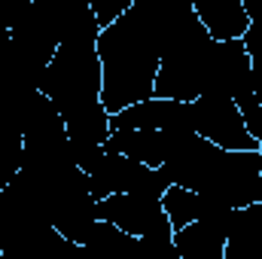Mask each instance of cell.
I'll return each mask as SVG.
<instances>
[{"label":"cell","mask_w":262,"mask_h":259,"mask_svg":"<svg viewBox=\"0 0 262 259\" xmlns=\"http://www.w3.org/2000/svg\"><path fill=\"white\" fill-rule=\"evenodd\" d=\"M98 58H101V104L107 113H119L122 107L152 98L156 73H159V43L156 34L137 3L101 28L98 34Z\"/></svg>","instance_id":"1"},{"label":"cell","mask_w":262,"mask_h":259,"mask_svg":"<svg viewBox=\"0 0 262 259\" xmlns=\"http://www.w3.org/2000/svg\"><path fill=\"white\" fill-rule=\"evenodd\" d=\"M210 31L192 15L186 28H180L162 49H159V73L152 95L156 98H177V101H195L204 85V67L213 49Z\"/></svg>","instance_id":"2"},{"label":"cell","mask_w":262,"mask_h":259,"mask_svg":"<svg viewBox=\"0 0 262 259\" xmlns=\"http://www.w3.org/2000/svg\"><path fill=\"white\" fill-rule=\"evenodd\" d=\"M101 58H98V40H70L58 43L52 61L43 73V95L61 110H79L85 104L101 101Z\"/></svg>","instance_id":"3"},{"label":"cell","mask_w":262,"mask_h":259,"mask_svg":"<svg viewBox=\"0 0 262 259\" xmlns=\"http://www.w3.org/2000/svg\"><path fill=\"white\" fill-rule=\"evenodd\" d=\"M101 220L116 223L128 235L140 238L146 259L177 253L174 250V226L162 207V198H146L137 192H113L107 198H98L95 204Z\"/></svg>","instance_id":"4"},{"label":"cell","mask_w":262,"mask_h":259,"mask_svg":"<svg viewBox=\"0 0 262 259\" xmlns=\"http://www.w3.org/2000/svg\"><path fill=\"white\" fill-rule=\"evenodd\" d=\"M195 192L226 201L229 207H244L262 201V159L259 149H223L216 146Z\"/></svg>","instance_id":"5"},{"label":"cell","mask_w":262,"mask_h":259,"mask_svg":"<svg viewBox=\"0 0 262 259\" xmlns=\"http://www.w3.org/2000/svg\"><path fill=\"white\" fill-rule=\"evenodd\" d=\"M46 192V204H49V220L52 226L70 238L73 244L82 247L92 223L98 220V210H95V195L89 189V174L76 165L64 174L52 177V180H37Z\"/></svg>","instance_id":"6"},{"label":"cell","mask_w":262,"mask_h":259,"mask_svg":"<svg viewBox=\"0 0 262 259\" xmlns=\"http://www.w3.org/2000/svg\"><path fill=\"white\" fill-rule=\"evenodd\" d=\"M195 131L223 149H259L262 143L247 131L238 104L226 95H198L192 101Z\"/></svg>","instance_id":"7"},{"label":"cell","mask_w":262,"mask_h":259,"mask_svg":"<svg viewBox=\"0 0 262 259\" xmlns=\"http://www.w3.org/2000/svg\"><path fill=\"white\" fill-rule=\"evenodd\" d=\"M113 128H165V131H195L192 101L177 98H143L137 104L122 107L110 116Z\"/></svg>","instance_id":"8"},{"label":"cell","mask_w":262,"mask_h":259,"mask_svg":"<svg viewBox=\"0 0 262 259\" xmlns=\"http://www.w3.org/2000/svg\"><path fill=\"white\" fill-rule=\"evenodd\" d=\"M15 46L46 73V64L52 61L58 43H61V34H58V21L49 9L46 0H31L28 9L18 15V21L9 28Z\"/></svg>","instance_id":"9"},{"label":"cell","mask_w":262,"mask_h":259,"mask_svg":"<svg viewBox=\"0 0 262 259\" xmlns=\"http://www.w3.org/2000/svg\"><path fill=\"white\" fill-rule=\"evenodd\" d=\"M250 79V55L241 37L235 40H216L210 49V58L204 67V85L201 95H226L232 98L238 85Z\"/></svg>","instance_id":"10"},{"label":"cell","mask_w":262,"mask_h":259,"mask_svg":"<svg viewBox=\"0 0 262 259\" xmlns=\"http://www.w3.org/2000/svg\"><path fill=\"white\" fill-rule=\"evenodd\" d=\"M174 134L177 131H165V128H113L104 146L110 153H122L134 162L159 168L168 159L171 146H174Z\"/></svg>","instance_id":"11"},{"label":"cell","mask_w":262,"mask_h":259,"mask_svg":"<svg viewBox=\"0 0 262 259\" xmlns=\"http://www.w3.org/2000/svg\"><path fill=\"white\" fill-rule=\"evenodd\" d=\"M226 259H262V201L232 210L226 229Z\"/></svg>","instance_id":"12"},{"label":"cell","mask_w":262,"mask_h":259,"mask_svg":"<svg viewBox=\"0 0 262 259\" xmlns=\"http://www.w3.org/2000/svg\"><path fill=\"white\" fill-rule=\"evenodd\" d=\"M174 250L180 259H226V226L192 220L174 232Z\"/></svg>","instance_id":"13"},{"label":"cell","mask_w":262,"mask_h":259,"mask_svg":"<svg viewBox=\"0 0 262 259\" xmlns=\"http://www.w3.org/2000/svg\"><path fill=\"white\" fill-rule=\"evenodd\" d=\"M192 9L213 40L244 37V31L250 25L244 0H192Z\"/></svg>","instance_id":"14"},{"label":"cell","mask_w":262,"mask_h":259,"mask_svg":"<svg viewBox=\"0 0 262 259\" xmlns=\"http://www.w3.org/2000/svg\"><path fill=\"white\" fill-rule=\"evenodd\" d=\"M82 250H89V253H98V256H140L146 259V250H143V244H140V238H134L128 235L125 229H119L116 223H110V220H95L92 223V229H89V235H85V241H82Z\"/></svg>","instance_id":"15"},{"label":"cell","mask_w":262,"mask_h":259,"mask_svg":"<svg viewBox=\"0 0 262 259\" xmlns=\"http://www.w3.org/2000/svg\"><path fill=\"white\" fill-rule=\"evenodd\" d=\"M55 21H58V34L61 43L70 40H98L101 25L89 6V0H46Z\"/></svg>","instance_id":"16"},{"label":"cell","mask_w":262,"mask_h":259,"mask_svg":"<svg viewBox=\"0 0 262 259\" xmlns=\"http://www.w3.org/2000/svg\"><path fill=\"white\" fill-rule=\"evenodd\" d=\"M64 128L70 140H82V143H107L110 137V113L101 101L95 104H85L79 110H70L64 113Z\"/></svg>","instance_id":"17"},{"label":"cell","mask_w":262,"mask_h":259,"mask_svg":"<svg viewBox=\"0 0 262 259\" xmlns=\"http://www.w3.org/2000/svg\"><path fill=\"white\" fill-rule=\"evenodd\" d=\"M162 207H165V213H168V220H171V226H174V232H177V229H183L186 223L198 220L201 192L171 183V186L165 189V195H162Z\"/></svg>","instance_id":"18"},{"label":"cell","mask_w":262,"mask_h":259,"mask_svg":"<svg viewBox=\"0 0 262 259\" xmlns=\"http://www.w3.org/2000/svg\"><path fill=\"white\" fill-rule=\"evenodd\" d=\"M21 156H25V134L0 128V189L21 171Z\"/></svg>","instance_id":"19"},{"label":"cell","mask_w":262,"mask_h":259,"mask_svg":"<svg viewBox=\"0 0 262 259\" xmlns=\"http://www.w3.org/2000/svg\"><path fill=\"white\" fill-rule=\"evenodd\" d=\"M232 101L238 104V110H241V116H244L247 131H250V134L262 143V95L253 89V76H250L244 85H238V89H235Z\"/></svg>","instance_id":"20"},{"label":"cell","mask_w":262,"mask_h":259,"mask_svg":"<svg viewBox=\"0 0 262 259\" xmlns=\"http://www.w3.org/2000/svg\"><path fill=\"white\" fill-rule=\"evenodd\" d=\"M131 3L134 0H89V6H92V12H95V18H98L101 28H107L110 21H116Z\"/></svg>","instance_id":"21"},{"label":"cell","mask_w":262,"mask_h":259,"mask_svg":"<svg viewBox=\"0 0 262 259\" xmlns=\"http://www.w3.org/2000/svg\"><path fill=\"white\" fill-rule=\"evenodd\" d=\"M259 159H262V146H259Z\"/></svg>","instance_id":"22"},{"label":"cell","mask_w":262,"mask_h":259,"mask_svg":"<svg viewBox=\"0 0 262 259\" xmlns=\"http://www.w3.org/2000/svg\"><path fill=\"white\" fill-rule=\"evenodd\" d=\"M0 259H3V253H0Z\"/></svg>","instance_id":"23"}]
</instances>
